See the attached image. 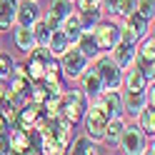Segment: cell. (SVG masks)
Returning a JSON list of instances; mask_svg holds the SVG:
<instances>
[{
  "instance_id": "8992f818",
  "label": "cell",
  "mask_w": 155,
  "mask_h": 155,
  "mask_svg": "<svg viewBox=\"0 0 155 155\" xmlns=\"http://www.w3.org/2000/svg\"><path fill=\"white\" fill-rule=\"evenodd\" d=\"M120 150L128 153V155H140L145 153V145H148V135H145L138 125H125L123 133H120Z\"/></svg>"
},
{
  "instance_id": "30bf717a",
  "label": "cell",
  "mask_w": 155,
  "mask_h": 155,
  "mask_svg": "<svg viewBox=\"0 0 155 155\" xmlns=\"http://www.w3.org/2000/svg\"><path fill=\"white\" fill-rule=\"evenodd\" d=\"M98 100H100V105L105 108L108 118H125V115H123V95H120L118 88L103 90V93L98 95Z\"/></svg>"
},
{
  "instance_id": "3957f363",
  "label": "cell",
  "mask_w": 155,
  "mask_h": 155,
  "mask_svg": "<svg viewBox=\"0 0 155 155\" xmlns=\"http://www.w3.org/2000/svg\"><path fill=\"white\" fill-rule=\"evenodd\" d=\"M88 105H90V98L85 95V90H65L63 93V103H60V115L75 125V123L83 120Z\"/></svg>"
},
{
  "instance_id": "f1b7e54d",
  "label": "cell",
  "mask_w": 155,
  "mask_h": 155,
  "mask_svg": "<svg viewBox=\"0 0 155 155\" xmlns=\"http://www.w3.org/2000/svg\"><path fill=\"white\" fill-rule=\"evenodd\" d=\"M13 153V145H10V130H0V155H8Z\"/></svg>"
},
{
  "instance_id": "2e32d148",
  "label": "cell",
  "mask_w": 155,
  "mask_h": 155,
  "mask_svg": "<svg viewBox=\"0 0 155 155\" xmlns=\"http://www.w3.org/2000/svg\"><path fill=\"white\" fill-rule=\"evenodd\" d=\"M15 13H18V0H0V33L10 30L15 25Z\"/></svg>"
},
{
  "instance_id": "4dcf8cb0",
  "label": "cell",
  "mask_w": 155,
  "mask_h": 155,
  "mask_svg": "<svg viewBox=\"0 0 155 155\" xmlns=\"http://www.w3.org/2000/svg\"><path fill=\"white\" fill-rule=\"evenodd\" d=\"M78 5V10H85V8H98V0H73Z\"/></svg>"
},
{
  "instance_id": "7a4b0ae2",
  "label": "cell",
  "mask_w": 155,
  "mask_h": 155,
  "mask_svg": "<svg viewBox=\"0 0 155 155\" xmlns=\"http://www.w3.org/2000/svg\"><path fill=\"white\" fill-rule=\"evenodd\" d=\"M55 60H60L58 68H60V75L65 80H78V78L83 75V70L88 68V63H90L88 55H85L78 45H70L60 58H55Z\"/></svg>"
},
{
  "instance_id": "83f0119b",
  "label": "cell",
  "mask_w": 155,
  "mask_h": 155,
  "mask_svg": "<svg viewBox=\"0 0 155 155\" xmlns=\"http://www.w3.org/2000/svg\"><path fill=\"white\" fill-rule=\"evenodd\" d=\"M140 15H145L148 20H153L155 15V0H138V8H135Z\"/></svg>"
},
{
  "instance_id": "8fae6325",
  "label": "cell",
  "mask_w": 155,
  "mask_h": 155,
  "mask_svg": "<svg viewBox=\"0 0 155 155\" xmlns=\"http://www.w3.org/2000/svg\"><path fill=\"white\" fill-rule=\"evenodd\" d=\"M78 80H80V90H85V95H88V98H98V95L105 90L100 75L95 73V68H90V63H88V68L83 70V75L78 78Z\"/></svg>"
},
{
  "instance_id": "5b68a950",
  "label": "cell",
  "mask_w": 155,
  "mask_h": 155,
  "mask_svg": "<svg viewBox=\"0 0 155 155\" xmlns=\"http://www.w3.org/2000/svg\"><path fill=\"white\" fill-rule=\"evenodd\" d=\"M90 33H93L95 45H98L100 53H110L115 48V43L120 40V25L113 23V20H100Z\"/></svg>"
},
{
  "instance_id": "d6986e66",
  "label": "cell",
  "mask_w": 155,
  "mask_h": 155,
  "mask_svg": "<svg viewBox=\"0 0 155 155\" xmlns=\"http://www.w3.org/2000/svg\"><path fill=\"white\" fill-rule=\"evenodd\" d=\"M135 120H138V128H140L145 135H150V138H153V133H155V108H153L150 103L145 105L138 115H135Z\"/></svg>"
},
{
  "instance_id": "e0dca14e",
  "label": "cell",
  "mask_w": 155,
  "mask_h": 155,
  "mask_svg": "<svg viewBox=\"0 0 155 155\" xmlns=\"http://www.w3.org/2000/svg\"><path fill=\"white\" fill-rule=\"evenodd\" d=\"M60 30L68 35L70 45H75V40H78V38H80V33H83V25H80V18H78V10H73L70 15H65V18H63Z\"/></svg>"
},
{
  "instance_id": "d4e9b609",
  "label": "cell",
  "mask_w": 155,
  "mask_h": 155,
  "mask_svg": "<svg viewBox=\"0 0 155 155\" xmlns=\"http://www.w3.org/2000/svg\"><path fill=\"white\" fill-rule=\"evenodd\" d=\"M65 153H73V155L95 153V145H93V140L88 138V135H80V138H75V140L70 143V150H65Z\"/></svg>"
},
{
  "instance_id": "484cf974",
  "label": "cell",
  "mask_w": 155,
  "mask_h": 155,
  "mask_svg": "<svg viewBox=\"0 0 155 155\" xmlns=\"http://www.w3.org/2000/svg\"><path fill=\"white\" fill-rule=\"evenodd\" d=\"M13 65L15 60L8 53H0V83H8L13 78Z\"/></svg>"
},
{
  "instance_id": "9a60e30c",
  "label": "cell",
  "mask_w": 155,
  "mask_h": 155,
  "mask_svg": "<svg viewBox=\"0 0 155 155\" xmlns=\"http://www.w3.org/2000/svg\"><path fill=\"white\" fill-rule=\"evenodd\" d=\"M68 48H70L68 35L60 30V28H53V30H50V38H48V50H50V55H53V58H60Z\"/></svg>"
},
{
  "instance_id": "5bb4252c",
  "label": "cell",
  "mask_w": 155,
  "mask_h": 155,
  "mask_svg": "<svg viewBox=\"0 0 155 155\" xmlns=\"http://www.w3.org/2000/svg\"><path fill=\"white\" fill-rule=\"evenodd\" d=\"M123 20H125V23H123L125 28H130V30L138 35V40H140L143 35H148V33H150V25H153V20H148V18L140 15L138 10H133L128 18H123Z\"/></svg>"
},
{
  "instance_id": "4fadbf2b",
  "label": "cell",
  "mask_w": 155,
  "mask_h": 155,
  "mask_svg": "<svg viewBox=\"0 0 155 155\" xmlns=\"http://www.w3.org/2000/svg\"><path fill=\"white\" fill-rule=\"evenodd\" d=\"M148 85L150 83L145 80V75L140 73V68L130 65V68L123 70V85H120V88H125V90H145Z\"/></svg>"
},
{
  "instance_id": "ffe728a7",
  "label": "cell",
  "mask_w": 155,
  "mask_h": 155,
  "mask_svg": "<svg viewBox=\"0 0 155 155\" xmlns=\"http://www.w3.org/2000/svg\"><path fill=\"white\" fill-rule=\"evenodd\" d=\"M30 58H28V63H25V70H28V78H30V80H40V78L45 75V60L40 55H38L35 50H30L28 53ZM53 60V58H50Z\"/></svg>"
},
{
  "instance_id": "f546056e",
  "label": "cell",
  "mask_w": 155,
  "mask_h": 155,
  "mask_svg": "<svg viewBox=\"0 0 155 155\" xmlns=\"http://www.w3.org/2000/svg\"><path fill=\"white\" fill-rule=\"evenodd\" d=\"M98 8L103 10V15H115V10H118V0H98Z\"/></svg>"
},
{
  "instance_id": "ac0fdd59",
  "label": "cell",
  "mask_w": 155,
  "mask_h": 155,
  "mask_svg": "<svg viewBox=\"0 0 155 155\" xmlns=\"http://www.w3.org/2000/svg\"><path fill=\"white\" fill-rule=\"evenodd\" d=\"M13 40L18 45V50H23L25 55L35 48V38H33V30L25 25H15V33H13Z\"/></svg>"
},
{
  "instance_id": "7c38bea8",
  "label": "cell",
  "mask_w": 155,
  "mask_h": 155,
  "mask_svg": "<svg viewBox=\"0 0 155 155\" xmlns=\"http://www.w3.org/2000/svg\"><path fill=\"white\" fill-rule=\"evenodd\" d=\"M110 58L115 60V65H118V68H123V70H125V68H130L133 60H135V45L118 40V43H115V48L110 50Z\"/></svg>"
},
{
  "instance_id": "603a6c76",
  "label": "cell",
  "mask_w": 155,
  "mask_h": 155,
  "mask_svg": "<svg viewBox=\"0 0 155 155\" xmlns=\"http://www.w3.org/2000/svg\"><path fill=\"white\" fill-rule=\"evenodd\" d=\"M135 58L155 63V40H153V33L140 38V48H135Z\"/></svg>"
},
{
  "instance_id": "cb8c5ba5",
  "label": "cell",
  "mask_w": 155,
  "mask_h": 155,
  "mask_svg": "<svg viewBox=\"0 0 155 155\" xmlns=\"http://www.w3.org/2000/svg\"><path fill=\"white\" fill-rule=\"evenodd\" d=\"M75 45L80 48L85 55H88V60L100 53V50H98V45H95V38H93V33H90V30H83V33H80V38L75 40Z\"/></svg>"
},
{
  "instance_id": "277c9868",
  "label": "cell",
  "mask_w": 155,
  "mask_h": 155,
  "mask_svg": "<svg viewBox=\"0 0 155 155\" xmlns=\"http://www.w3.org/2000/svg\"><path fill=\"white\" fill-rule=\"evenodd\" d=\"M108 113L105 108L100 105V100H95L88 105V110L83 115V128H85V135H88L90 140H103V133H105V125H108Z\"/></svg>"
},
{
  "instance_id": "9c48e42d",
  "label": "cell",
  "mask_w": 155,
  "mask_h": 155,
  "mask_svg": "<svg viewBox=\"0 0 155 155\" xmlns=\"http://www.w3.org/2000/svg\"><path fill=\"white\" fill-rule=\"evenodd\" d=\"M123 115H130V118H135L145 105H148V95H145V90H123Z\"/></svg>"
},
{
  "instance_id": "52a82bcc",
  "label": "cell",
  "mask_w": 155,
  "mask_h": 155,
  "mask_svg": "<svg viewBox=\"0 0 155 155\" xmlns=\"http://www.w3.org/2000/svg\"><path fill=\"white\" fill-rule=\"evenodd\" d=\"M73 10H75V3H73V0H50V5H48L45 15H40V18H43L48 25H50V30H53V28H60L63 18L70 15Z\"/></svg>"
},
{
  "instance_id": "ba28073f",
  "label": "cell",
  "mask_w": 155,
  "mask_h": 155,
  "mask_svg": "<svg viewBox=\"0 0 155 155\" xmlns=\"http://www.w3.org/2000/svg\"><path fill=\"white\" fill-rule=\"evenodd\" d=\"M43 15V8L38 0H18V13H15V25L30 28L38 18Z\"/></svg>"
},
{
  "instance_id": "44dd1931",
  "label": "cell",
  "mask_w": 155,
  "mask_h": 155,
  "mask_svg": "<svg viewBox=\"0 0 155 155\" xmlns=\"http://www.w3.org/2000/svg\"><path fill=\"white\" fill-rule=\"evenodd\" d=\"M123 128H125V120H123V118H110V120H108V125H105V133H103V143L118 145Z\"/></svg>"
},
{
  "instance_id": "4316f807",
  "label": "cell",
  "mask_w": 155,
  "mask_h": 155,
  "mask_svg": "<svg viewBox=\"0 0 155 155\" xmlns=\"http://www.w3.org/2000/svg\"><path fill=\"white\" fill-rule=\"evenodd\" d=\"M135 8H138V0H118V10H115V15L118 18H128Z\"/></svg>"
},
{
  "instance_id": "6da1fadb",
  "label": "cell",
  "mask_w": 155,
  "mask_h": 155,
  "mask_svg": "<svg viewBox=\"0 0 155 155\" xmlns=\"http://www.w3.org/2000/svg\"><path fill=\"white\" fill-rule=\"evenodd\" d=\"M90 68H95V73L100 75L105 90H113V88L123 85V68L115 65L110 53H98L95 58H90Z\"/></svg>"
},
{
  "instance_id": "7402d4cb",
  "label": "cell",
  "mask_w": 155,
  "mask_h": 155,
  "mask_svg": "<svg viewBox=\"0 0 155 155\" xmlns=\"http://www.w3.org/2000/svg\"><path fill=\"white\" fill-rule=\"evenodd\" d=\"M78 18H80L83 30H93V28L103 20V10L100 8H85V10H78Z\"/></svg>"
}]
</instances>
